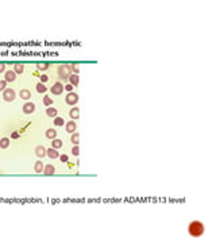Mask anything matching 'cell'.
I'll return each mask as SVG.
<instances>
[{
	"mask_svg": "<svg viewBox=\"0 0 216 243\" xmlns=\"http://www.w3.org/2000/svg\"><path fill=\"white\" fill-rule=\"evenodd\" d=\"M188 232H189V235L193 236V238H200V236L204 235L205 226L201 223L200 220H193L188 226Z\"/></svg>",
	"mask_w": 216,
	"mask_h": 243,
	"instance_id": "cell-1",
	"label": "cell"
},
{
	"mask_svg": "<svg viewBox=\"0 0 216 243\" xmlns=\"http://www.w3.org/2000/svg\"><path fill=\"white\" fill-rule=\"evenodd\" d=\"M58 77L61 80H69L72 75V70H70V65H68V64H62V65H59L58 66Z\"/></svg>",
	"mask_w": 216,
	"mask_h": 243,
	"instance_id": "cell-2",
	"label": "cell"
},
{
	"mask_svg": "<svg viewBox=\"0 0 216 243\" xmlns=\"http://www.w3.org/2000/svg\"><path fill=\"white\" fill-rule=\"evenodd\" d=\"M15 97H16V93H15V90H14V89H8V88H6V89L3 90V99H4V101L11 103V101H14V100H15Z\"/></svg>",
	"mask_w": 216,
	"mask_h": 243,
	"instance_id": "cell-3",
	"label": "cell"
},
{
	"mask_svg": "<svg viewBox=\"0 0 216 243\" xmlns=\"http://www.w3.org/2000/svg\"><path fill=\"white\" fill-rule=\"evenodd\" d=\"M65 101H66V104H69V106H76L77 101H79V95L75 93V92H69V93L66 95V97H65Z\"/></svg>",
	"mask_w": 216,
	"mask_h": 243,
	"instance_id": "cell-4",
	"label": "cell"
},
{
	"mask_svg": "<svg viewBox=\"0 0 216 243\" xmlns=\"http://www.w3.org/2000/svg\"><path fill=\"white\" fill-rule=\"evenodd\" d=\"M50 92L53 95H61L63 92V85L61 84V82H55V84H53V85H51Z\"/></svg>",
	"mask_w": 216,
	"mask_h": 243,
	"instance_id": "cell-5",
	"label": "cell"
},
{
	"mask_svg": "<svg viewBox=\"0 0 216 243\" xmlns=\"http://www.w3.org/2000/svg\"><path fill=\"white\" fill-rule=\"evenodd\" d=\"M22 110H23V112L26 115H30V114H32V112L35 111V104H34V103H31V101H28V103H26V104H24Z\"/></svg>",
	"mask_w": 216,
	"mask_h": 243,
	"instance_id": "cell-6",
	"label": "cell"
},
{
	"mask_svg": "<svg viewBox=\"0 0 216 243\" xmlns=\"http://www.w3.org/2000/svg\"><path fill=\"white\" fill-rule=\"evenodd\" d=\"M46 147H43V146H37L35 147V155L38 158H43L46 157Z\"/></svg>",
	"mask_w": 216,
	"mask_h": 243,
	"instance_id": "cell-7",
	"label": "cell"
},
{
	"mask_svg": "<svg viewBox=\"0 0 216 243\" xmlns=\"http://www.w3.org/2000/svg\"><path fill=\"white\" fill-rule=\"evenodd\" d=\"M4 79H6V81L7 82H12L16 80V73L14 70H8L6 72V75H4Z\"/></svg>",
	"mask_w": 216,
	"mask_h": 243,
	"instance_id": "cell-8",
	"label": "cell"
},
{
	"mask_svg": "<svg viewBox=\"0 0 216 243\" xmlns=\"http://www.w3.org/2000/svg\"><path fill=\"white\" fill-rule=\"evenodd\" d=\"M65 128H66V133H76V130H77V124H76V122H68L66 124H65Z\"/></svg>",
	"mask_w": 216,
	"mask_h": 243,
	"instance_id": "cell-9",
	"label": "cell"
},
{
	"mask_svg": "<svg viewBox=\"0 0 216 243\" xmlns=\"http://www.w3.org/2000/svg\"><path fill=\"white\" fill-rule=\"evenodd\" d=\"M46 155L49 158H51V159H55V158H58L59 157V153L55 149H53V147H50V149H47L46 150Z\"/></svg>",
	"mask_w": 216,
	"mask_h": 243,
	"instance_id": "cell-10",
	"label": "cell"
},
{
	"mask_svg": "<svg viewBox=\"0 0 216 243\" xmlns=\"http://www.w3.org/2000/svg\"><path fill=\"white\" fill-rule=\"evenodd\" d=\"M46 115L49 116V118H57L58 111H57V108H54V107H47V108H46Z\"/></svg>",
	"mask_w": 216,
	"mask_h": 243,
	"instance_id": "cell-11",
	"label": "cell"
},
{
	"mask_svg": "<svg viewBox=\"0 0 216 243\" xmlns=\"http://www.w3.org/2000/svg\"><path fill=\"white\" fill-rule=\"evenodd\" d=\"M54 172H55L54 165H45V168H43V174L50 176V174H54Z\"/></svg>",
	"mask_w": 216,
	"mask_h": 243,
	"instance_id": "cell-12",
	"label": "cell"
},
{
	"mask_svg": "<svg viewBox=\"0 0 216 243\" xmlns=\"http://www.w3.org/2000/svg\"><path fill=\"white\" fill-rule=\"evenodd\" d=\"M57 134H58V133H57L54 128H47L45 135H46L47 139H51V141H53V139H55V138H57Z\"/></svg>",
	"mask_w": 216,
	"mask_h": 243,
	"instance_id": "cell-13",
	"label": "cell"
},
{
	"mask_svg": "<svg viewBox=\"0 0 216 243\" xmlns=\"http://www.w3.org/2000/svg\"><path fill=\"white\" fill-rule=\"evenodd\" d=\"M31 97V92L28 89H20V99L22 100H30Z\"/></svg>",
	"mask_w": 216,
	"mask_h": 243,
	"instance_id": "cell-14",
	"label": "cell"
},
{
	"mask_svg": "<svg viewBox=\"0 0 216 243\" xmlns=\"http://www.w3.org/2000/svg\"><path fill=\"white\" fill-rule=\"evenodd\" d=\"M69 82H70L73 86H77V85H79V82H80L79 75H73V73H72L70 77H69Z\"/></svg>",
	"mask_w": 216,
	"mask_h": 243,
	"instance_id": "cell-15",
	"label": "cell"
},
{
	"mask_svg": "<svg viewBox=\"0 0 216 243\" xmlns=\"http://www.w3.org/2000/svg\"><path fill=\"white\" fill-rule=\"evenodd\" d=\"M69 115H70L72 119H79L80 118V110L77 108V107H73L70 110V112H69Z\"/></svg>",
	"mask_w": 216,
	"mask_h": 243,
	"instance_id": "cell-16",
	"label": "cell"
},
{
	"mask_svg": "<svg viewBox=\"0 0 216 243\" xmlns=\"http://www.w3.org/2000/svg\"><path fill=\"white\" fill-rule=\"evenodd\" d=\"M35 89H37L38 93H45V92L47 90V88H46V85H45L43 82H38V84L35 85Z\"/></svg>",
	"mask_w": 216,
	"mask_h": 243,
	"instance_id": "cell-17",
	"label": "cell"
},
{
	"mask_svg": "<svg viewBox=\"0 0 216 243\" xmlns=\"http://www.w3.org/2000/svg\"><path fill=\"white\" fill-rule=\"evenodd\" d=\"M14 72H15L16 75H22L24 72V66L22 64H15V65H14Z\"/></svg>",
	"mask_w": 216,
	"mask_h": 243,
	"instance_id": "cell-18",
	"label": "cell"
},
{
	"mask_svg": "<svg viewBox=\"0 0 216 243\" xmlns=\"http://www.w3.org/2000/svg\"><path fill=\"white\" fill-rule=\"evenodd\" d=\"M51 147L53 149H59V147H62V141L61 139H58V138H55V139H53V142H51Z\"/></svg>",
	"mask_w": 216,
	"mask_h": 243,
	"instance_id": "cell-19",
	"label": "cell"
},
{
	"mask_svg": "<svg viewBox=\"0 0 216 243\" xmlns=\"http://www.w3.org/2000/svg\"><path fill=\"white\" fill-rule=\"evenodd\" d=\"M70 142L73 145H79L80 143V134L79 133H73L70 137Z\"/></svg>",
	"mask_w": 216,
	"mask_h": 243,
	"instance_id": "cell-20",
	"label": "cell"
},
{
	"mask_svg": "<svg viewBox=\"0 0 216 243\" xmlns=\"http://www.w3.org/2000/svg\"><path fill=\"white\" fill-rule=\"evenodd\" d=\"M43 162L42 161H37L35 162V165H34V170H35L37 173H42L43 172Z\"/></svg>",
	"mask_w": 216,
	"mask_h": 243,
	"instance_id": "cell-21",
	"label": "cell"
},
{
	"mask_svg": "<svg viewBox=\"0 0 216 243\" xmlns=\"http://www.w3.org/2000/svg\"><path fill=\"white\" fill-rule=\"evenodd\" d=\"M10 146V139L8 138H1L0 139V149H7Z\"/></svg>",
	"mask_w": 216,
	"mask_h": 243,
	"instance_id": "cell-22",
	"label": "cell"
},
{
	"mask_svg": "<svg viewBox=\"0 0 216 243\" xmlns=\"http://www.w3.org/2000/svg\"><path fill=\"white\" fill-rule=\"evenodd\" d=\"M49 66H50V65H49L47 62H43V64H37V69H38V70H42V72L47 70V69H49Z\"/></svg>",
	"mask_w": 216,
	"mask_h": 243,
	"instance_id": "cell-23",
	"label": "cell"
},
{
	"mask_svg": "<svg viewBox=\"0 0 216 243\" xmlns=\"http://www.w3.org/2000/svg\"><path fill=\"white\" fill-rule=\"evenodd\" d=\"M70 70H72L73 75H79V72H80L79 65H77V64H72V65H70Z\"/></svg>",
	"mask_w": 216,
	"mask_h": 243,
	"instance_id": "cell-24",
	"label": "cell"
},
{
	"mask_svg": "<svg viewBox=\"0 0 216 243\" xmlns=\"http://www.w3.org/2000/svg\"><path fill=\"white\" fill-rule=\"evenodd\" d=\"M54 124H55V126H58V127H61V126L65 124V120H63L62 118L57 116V118H54Z\"/></svg>",
	"mask_w": 216,
	"mask_h": 243,
	"instance_id": "cell-25",
	"label": "cell"
},
{
	"mask_svg": "<svg viewBox=\"0 0 216 243\" xmlns=\"http://www.w3.org/2000/svg\"><path fill=\"white\" fill-rule=\"evenodd\" d=\"M43 104L46 107H51V104H53V100L50 99V96H45L43 97Z\"/></svg>",
	"mask_w": 216,
	"mask_h": 243,
	"instance_id": "cell-26",
	"label": "cell"
},
{
	"mask_svg": "<svg viewBox=\"0 0 216 243\" xmlns=\"http://www.w3.org/2000/svg\"><path fill=\"white\" fill-rule=\"evenodd\" d=\"M72 154H73L75 157H79V154H80V147H79V145H75L73 147H72Z\"/></svg>",
	"mask_w": 216,
	"mask_h": 243,
	"instance_id": "cell-27",
	"label": "cell"
},
{
	"mask_svg": "<svg viewBox=\"0 0 216 243\" xmlns=\"http://www.w3.org/2000/svg\"><path fill=\"white\" fill-rule=\"evenodd\" d=\"M58 158H59V159H61V161L63 162V164H65V162H68V161H69V157H68L66 154H61V155H59Z\"/></svg>",
	"mask_w": 216,
	"mask_h": 243,
	"instance_id": "cell-28",
	"label": "cell"
},
{
	"mask_svg": "<svg viewBox=\"0 0 216 243\" xmlns=\"http://www.w3.org/2000/svg\"><path fill=\"white\" fill-rule=\"evenodd\" d=\"M63 90H66L68 93H69V92H73V85H72V84H68V85L63 86Z\"/></svg>",
	"mask_w": 216,
	"mask_h": 243,
	"instance_id": "cell-29",
	"label": "cell"
},
{
	"mask_svg": "<svg viewBox=\"0 0 216 243\" xmlns=\"http://www.w3.org/2000/svg\"><path fill=\"white\" fill-rule=\"evenodd\" d=\"M6 85H7V81L6 80H0V90L6 89Z\"/></svg>",
	"mask_w": 216,
	"mask_h": 243,
	"instance_id": "cell-30",
	"label": "cell"
},
{
	"mask_svg": "<svg viewBox=\"0 0 216 243\" xmlns=\"http://www.w3.org/2000/svg\"><path fill=\"white\" fill-rule=\"evenodd\" d=\"M39 79H41V82H43V84H45V82H47V81H49V76L42 75V76L39 77Z\"/></svg>",
	"mask_w": 216,
	"mask_h": 243,
	"instance_id": "cell-31",
	"label": "cell"
},
{
	"mask_svg": "<svg viewBox=\"0 0 216 243\" xmlns=\"http://www.w3.org/2000/svg\"><path fill=\"white\" fill-rule=\"evenodd\" d=\"M19 137H20V134H19V133H16V131L11 133V138H12V139H19Z\"/></svg>",
	"mask_w": 216,
	"mask_h": 243,
	"instance_id": "cell-32",
	"label": "cell"
},
{
	"mask_svg": "<svg viewBox=\"0 0 216 243\" xmlns=\"http://www.w3.org/2000/svg\"><path fill=\"white\" fill-rule=\"evenodd\" d=\"M4 70H6V64L0 62V73H3Z\"/></svg>",
	"mask_w": 216,
	"mask_h": 243,
	"instance_id": "cell-33",
	"label": "cell"
}]
</instances>
